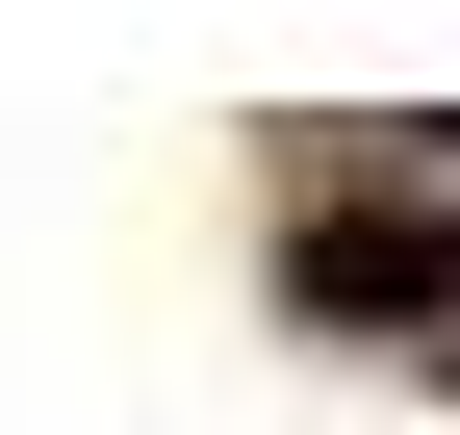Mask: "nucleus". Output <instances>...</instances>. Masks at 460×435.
Instances as JSON below:
<instances>
[{"label": "nucleus", "instance_id": "obj_1", "mask_svg": "<svg viewBox=\"0 0 460 435\" xmlns=\"http://www.w3.org/2000/svg\"><path fill=\"white\" fill-rule=\"evenodd\" d=\"M281 282H307V307H460V231H435V205H332Z\"/></svg>", "mask_w": 460, "mask_h": 435}]
</instances>
